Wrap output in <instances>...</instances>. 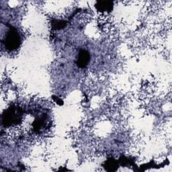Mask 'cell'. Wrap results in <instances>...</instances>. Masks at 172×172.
I'll list each match as a JSON object with an SVG mask.
<instances>
[{"label":"cell","instance_id":"obj_1","mask_svg":"<svg viewBox=\"0 0 172 172\" xmlns=\"http://www.w3.org/2000/svg\"><path fill=\"white\" fill-rule=\"evenodd\" d=\"M89 55L88 53L83 51L80 52L79 56V59H78V63L80 65L81 67H84L86 64L88 63V61H89Z\"/></svg>","mask_w":172,"mask_h":172},{"label":"cell","instance_id":"obj_2","mask_svg":"<svg viewBox=\"0 0 172 172\" xmlns=\"http://www.w3.org/2000/svg\"><path fill=\"white\" fill-rule=\"evenodd\" d=\"M112 2H100L97 3V8L100 10L108 11V8H112Z\"/></svg>","mask_w":172,"mask_h":172}]
</instances>
